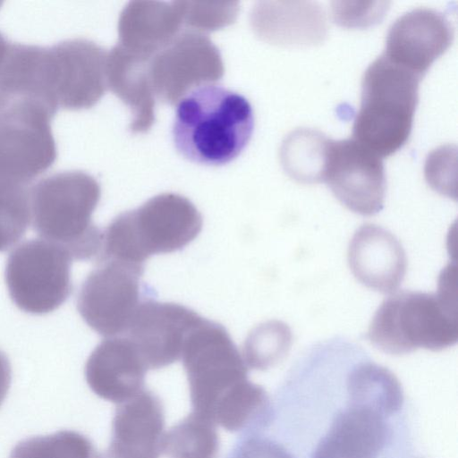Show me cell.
Returning <instances> with one entry per match:
<instances>
[{
  "instance_id": "obj_1",
  "label": "cell",
  "mask_w": 458,
  "mask_h": 458,
  "mask_svg": "<svg viewBox=\"0 0 458 458\" xmlns=\"http://www.w3.org/2000/svg\"><path fill=\"white\" fill-rule=\"evenodd\" d=\"M181 359L193 412L237 431L263 407L265 390L248 379V366L221 324L203 318L188 335Z\"/></svg>"
},
{
  "instance_id": "obj_2",
  "label": "cell",
  "mask_w": 458,
  "mask_h": 458,
  "mask_svg": "<svg viewBox=\"0 0 458 458\" xmlns=\"http://www.w3.org/2000/svg\"><path fill=\"white\" fill-rule=\"evenodd\" d=\"M253 128V110L245 97L208 84L178 102L172 132L175 148L187 159L222 165L242 152Z\"/></svg>"
},
{
  "instance_id": "obj_3",
  "label": "cell",
  "mask_w": 458,
  "mask_h": 458,
  "mask_svg": "<svg viewBox=\"0 0 458 458\" xmlns=\"http://www.w3.org/2000/svg\"><path fill=\"white\" fill-rule=\"evenodd\" d=\"M367 336L375 347L393 355L454 345L457 290L450 266L442 271L437 293L402 291L386 298L376 310Z\"/></svg>"
},
{
  "instance_id": "obj_4",
  "label": "cell",
  "mask_w": 458,
  "mask_h": 458,
  "mask_svg": "<svg viewBox=\"0 0 458 458\" xmlns=\"http://www.w3.org/2000/svg\"><path fill=\"white\" fill-rule=\"evenodd\" d=\"M202 224L201 214L187 198L172 192L157 195L111 221L103 231L97 259L144 268L152 255L182 250L199 234Z\"/></svg>"
},
{
  "instance_id": "obj_5",
  "label": "cell",
  "mask_w": 458,
  "mask_h": 458,
  "mask_svg": "<svg viewBox=\"0 0 458 458\" xmlns=\"http://www.w3.org/2000/svg\"><path fill=\"white\" fill-rule=\"evenodd\" d=\"M101 197L98 181L82 171L48 175L30 189V211L35 232L65 249L72 259L98 258L103 240L92 221Z\"/></svg>"
},
{
  "instance_id": "obj_6",
  "label": "cell",
  "mask_w": 458,
  "mask_h": 458,
  "mask_svg": "<svg viewBox=\"0 0 458 458\" xmlns=\"http://www.w3.org/2000/svg\"><path fill=\"white\" fill-rule=\"evenodd\" d=\"M422 76L383 54L366 69L352 139L379 157H388L408 140L419 102Z\"/></svg>"
},
{
  "instance_id": "obj_7",
  "label": "cell",
  "mask_w": 458,
  "mask_h": 458,
  "mask_svg": "<svg viewBox=\"0 0 458 458\" xmlns=\"http://www.w3.org/2000/svg\"><path fill=\"white\" fill-rule=\"evenodd\" d=\"M43 103L24 97H0V182L28 185L57 157L51 120Z\"/></svg>"
},
{
  "instance_id": "obj_8",
  "label": "cell",
  "mask_w": 458,
  "mask_h": 458,
  "mask_svg": "<svg viewBox=\"0 0 458 458\" xmlns=\"http://www.w3.org/2000/svg\"><path fill=\"white\" fill-rule=\"evenodd\" d=\"M70 253L44 239L25 241L8 256L4 278L13 303L43 315L59 308L72 291Z\"/></svg>"
},
{
  "instance_id": "obj_9",
  "label": "cell",
  "mask_w": 458,
  "mask_h": 458,
  "mask_svg": "<svg viewBox=\"0 0 458 458\" xmlns=\"http://www.w3.org/2000/svg\"><path fill=\"white\" fill-rule=\"evenodd\" d=\"M144 268L114 260L98 261L83 281L77 309L86 324L105 337L124 335L140 304L153 298L141 282Z\"/></svg>"
},
{
  "instance_id": "obj_10",
  "label": "cell",
  "mask_w": 458,
  "mask_h": 458,
  "mask_svg": "<svg viewBox=\"0 0 458 458\" xmlns=\"http://www.w3.org/2000/svg\"><path fill=\"white\" fill-rule=\"evenodd\" d=\"M225 68L219 49L207 34L182 30L149 60L156 98L175 105L194 89L219 81Z\"/></svg>"
},
{
  "instance_id": "obj_11",
  "label": "cell",
  "mask_w": 458,
  "mask_h": 458,
  "mask_svg": "<svg viewBox=\"0 0 458 458\" xmlns=\"http://www.w3.org/2000/svg\"><path fill=\"white\" fill-rule=\"evenodd\" d=\"M323 182L351 211L374 216L384 208L386 180L382 157L352 139H329Z\"/></svg>"
},
{
  "instance_id": "obj_12",
  "label": "cell",
  "mask_w": 458,
  "mask_h": 458,
  "mask_svg": "<svg viewBox=\"0 0 458 458\" xmlns=\"http://www.w3.org/2000/svg\"><path fill=\"white\" fill-rule=\"evenodd\" d=\"M48 47L58 109L77 111L94 106L108 89V52L85 38L66 39Z\"/></svg>"
},
{
  "instance_id": "obj_13",
  "label": "cell",
  "mask_w": 458,
  "mask_h": 458,
  "mask_svg": "<svg viewBox=\"0 0 458 458\" xmlns=\"http://www.w3.org/2000/svg\"><path fill=\"white\" fill-rule=\"evenodd\" d=\"M202 319L186 306L151 298L140 304L124 335L148 369H157L181 359L188 335Z\"/></svg>"
},
{
  "instance_id": "obj_14",
  "label": "cell",
  "mask_w": 458,
  "mask_h": 458,
  "mask_svg": "<svg viewBox=\"0 0 458 458\" xmlns=\"http://www.w3.org/2000/svg\"><path fill=\"white\" fill-rule=\"evenodd\" d=\"M453 39L454 27L445 14L435 9L417 8L391 25L383 55L423 77Z\"/></svg>"
},
{
  "instance_id": "obj_15",
  "label": "cell",
  "mask_w": 458,
  "mask_h": 458,
  "mask_svg": "<svg viewBox=\"0 0 458 458\" xmlns=\"http://www.w3.org/2000/svg\"><path fill=\"white\" fill-rule=\"evenodd\" d=\"M348 263L363 285L382 293L395 292L407 267L405 251L388 230L364 224L354 233L348 248Z\"/></svg>"
},
{
  "instance_id": "obj_16",
  "label": "cell",
  "mask_w": 458,
  "mask_h": 458,
  "mask_svg": "<svg viewBox=\"0 0 458 458\" xmlns=\"http://www.w3.org/2000/svg\"><path fill=\"white\" fill-rule=\"evenodd\" d=\"M148 369L129 338L107 337L96 346L88 358L85 378L98 396L119 404L144 389Z\"/></svg>"
},
{
  "instance_id": "obj_17",
  "label": "cell",
  "mask_w": 458,
  "mask_h": 458,
  "mask_svg": "<svg viewBox=\"0 0 458 458\" xmlns=\"http://www.w3.org/2000/svg\"><path fill=\"white\" fill-rule=\"evenodd\" d=\"M164 408L152 392H141L119 403L112 424L108 458H158L165 436Z\"/></svg>"
},
{
  "instance_id": "obj_18",
  "label": "cell",
  "mask_w": 458,
  "mask_h": 458,
  "mask_svg": "<svg viewBox=\"0 0 458 458\" xmlns=\"http://www.w3.org/2000/svg\"><path fill=\"white\" fill-rule=\"evenodd\" d=\"M251 23L259 37L284 46H313L327 32L325 13L315 2H259Z\"/></svg>"
},
{
  "instance_id": "obj_19",
  "label": "cell",
  "mask_w": 458,
  "mask_h": 458,
  "mask_svg": "<svg viewBox=\"0 0 458 458\" xmlns=\"http://www.w3.org/2000/svg\"><path fill=\"white\" fill-rule=\"evenodd\" d=\"M389 437L385 417L350 405L335 416L311 458H377Z\"/></svg>"
},
{
  "instance_id": "obj_20",
  "label": "cell",
  "mask_w": 458,
  "mask_h": 458,
  "mask_svg": "<svg viewBox=\"0 0 458 458\" xmlns=\"http://www.w3.org/2000/svg\"><path fill=\"white\" fill-rule=\"evenodd\" d=\"M181 31L178 1H131L120 13L117 44L133 53L152 57Z\"/></svg>"
},
{
  "instance_id": "obj_21",
  "label": "cell",
  "mask_w": 458,
  "mask_h": 458,
  "mask_svg": "<svg viewBox=\"0 0 458 458\" xmlns=\"http://www.w3.org/2000/svg\"><path fill=\"white\" fill-rule=\"evenodd\" d=\"M150 58L119 44L107 53V88L131 110L129 129L132 133L147 132L155 123L156 97L148 73Z\"/></svg>"
},
{
  "instance_id": "obj_22",
  "label": "cell",
  "mask_w": 458,
  "mask_h": 458,
  "mask_svg": "<svg viewBox=\"0 0 458 458\" xmlns=\"http://www.w3.org/2000/svg\"><path fill=\"white\" fill-rule=\"evenodd\" d=\"M346 383L351 406L369 409L385 418L402 407V386L385 367L362 362L349 372Z\"/></svg>"
},
{
  "instance_id": "obj_23",
  "label": "cell",
  "mask_w": 458,
  "mask_h": 458,
  "mask_svg": "<svg viewBox=\"0 0 458 458\" xmlns=\"http://www.w3.org/2000/svg\"><path fill=\"white\" fill-rule=\"evenodd\" d=\"M329 139L322 132L300 128L283 141L281 162L286 174L302 183L323 182Z\"/></svg>"
},
{
  "instance_id": "obj_24",
  "label": "cell",
  "mask_w": 458,
  "mask_h": 458,
  "mask_svg": "<svg viewBox=\"0 0 458 458\" xmlns=\"http://www.w3.org/2000/svg\"><path fill=\"white\" fill-rule=\"evenodd\" d=\"M218 445L216 424L192 412L165 433L162 452L167 458H216Z\"/></svg>"
},
{
  "instance_id": "obj_25",
  "label": "cell",
  "mask_w": 458,
  "mask_h": 458,
  "mask_svg": "<svg viewBox=\"0 0 458 458\" xmlns=\"http://www.w3.org/2000/svg\"><path fill=\"white\" fill-rule=\"evenodd\" d=\"M292 332L284 322L271 320L258 326L247 337L243 359L248 367L267 369L280 362L292 345Z\"/></svg>"
},
{
  "instance_id": "obj_26",
  "label": "cell",
  "mask_w": 458,
  "mask_h": 458,
  "mask_svg": "<svg viewBox=\"0 0 458 458\" xmlns=\"http://www.w3.org/2000/svg\"><path fill=\"white\" fill-rule=\"evenodd\" d=\"M90 440L73 430H60L20 441L10 458H94Z\"/></svg>"
},
{
  "instance_id": "obj_27",
  "label": "cell",
  "mask_w": 458,
  "mask_h": 458,
  "mask_svg": "<svg viewBox=\"0 0 458 458\" xmlns=\"http://www.w3.org/2000/svg\"><path fill=\"white\" fill-rule=\"evenodd\" d=\"M28 185L0 182V251H5L25 234L30 221Z\"/></svg>"
},
{
  "instance_id": "obj_28",
  "label": "cell",
  "mask_w": 458,
  "mask_h": 458,
  "mask_svg": "<svg viewBox=\"0 0 458 458\" xmlns=\"http://www.w3.org/2000/svg\"><path fill=\"white\" fill-rule=\"evenodd\" d=\"M182 30L203 34L231 25L237 18V2L207 3L178 1Z\"/></svg>"
},
{
  "instance_id": "obj_29",
  "label": "cell",
  "mask_w": 458,
  "mask_h": 458,
  "mask_svg": "<svg viewBox=\"0 0 458 458\" xmlns=\"http://www.w3.org/2000/svg\"><path fill=\"white\" fill-rule=\"evenodd\" d=\"M388 4V2H333V18L343 27H368L380 22Z\"/></svg>"
},
{
  "instance_id": "obj_30",
  "label": "cell",
  "mask_w": 458,
  "mask_h": 458,
  "mask_svg": "<svg viewBox=\"0 0 458 458\" xmlns=\"http://www.w3.org/2000/svg\"><path fill=\"white\" fill-rule=\"evenodd\" d=\"M236 458H293L285 448L271 440L252 438L240 448Z\"/></svg>"
},
{
  "instance_id": "obj_31",
  "label": "cell",
  "mask_w": 458,
  "mask_h": 458,
  "mask_svg": "<svg viewBox=\"0 0 458 458\" xmlns=\"http://www.w3.org/2000/svg\"><path fill=\"white\" fill-rule=\"evenodd\" d=\"M12 380L11 364L7 356L0 351V406L4 401Z\"/></svg>"
},
{
  "instance_id": "obj_32",
  "label": "cell",
  "mask_w": 458,
  "mask_h": 458,
  "mask_svg": "<svg viewBox=\"0 0 458 458\" xmlns=\"http://www.w3.org/2000/svg\"><path fill=\"white\" fill-rule=\"evenodd\" d=\"M10 43L6 38L0 32V65L2 64L7 50L9 48Z\"/></svg>"
}]
</instances>
